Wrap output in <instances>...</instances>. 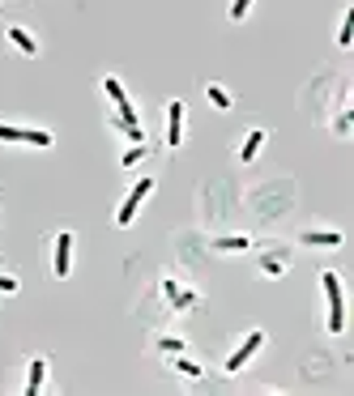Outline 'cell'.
Listing matches in <instances>:
<instances>
[{
	"instance_id": "obj_15",
	"label": "cell",
	"mask_w": 354,
	"mask_h": 396,
	"mask_svg": "<svg viewBox=\"0 0 354 396\" xmlns=\"http://www.w3.org/2000/svg\"><path fill=\"white\" fill-rule=\"evenodd\" d=\"M252 239L248 235H226V239H214V252H248Z\"/></svg>"
},
{
	"instance_id": "obj_17",
	"label": "cell",
	"mask_w": 354,
	"mask_h": 396,
	"mask_svg": "<svg viewBox=\"0 0 354 396\" xmlns=\"http://www.w3.org/2000/svg\"><path fill=\"white\" fill-rule=\"evenodd\" d=\"M350 39H354V9H346V13H342V26H337V47H350Z\"/></svg>"
},
{
	"instance_id": "obj_20",
	"label": "cell",
	"mask_w": 354,
	"mask_h": 396,
	"mask_svg": "<svg viewBox=\"0 0 354 396\" xmlns=\"http://www.w3.org/2000/svg\"><path fill=\"white\" fill-rule=\"evenodd\" d=\"M158 350H167V354H184V341H180V337H158Z\"/></svg>"
},
{
	"instance_id": "obj_3",
	"label": "cell",
	"mask_w": 354,
	"mask_h": 396,
	"mask_svg": "<svg viewBox=\"0 0 354 396\" xmlns=\"http://www.w3.org/2000/svg\"><path fill=\"white\" fill-rule=\"evenodd\" d=\"M149 192H154V179H149V175L129 188V196H124V205H120V213H115V226H133V217H137V209L145 205Z\"/></svg>"
},
{
	"instance_id": "obj_22",
	"label": "cell",
	"mask_w": 354,
	"mask_h": 396,
	"mask_svg": "<svg viewBox=\"0 0 354 396\" xmlns=\"http://www.w3.org/2000/svg\"><path fill=\"white\" fill-rule=\"evenodd\" d=\"M0 290H5V294H13V290H17V277H5V273H0Z\"/></svg>"
},
{
	"instance_id": "obj_14",
	"label": "cell",
	"mask_w": 354,
	"mask_h": 396,
	"mask_svg": "<svg viewBox=\"0 0 354 396\" xmlns=\"http://www.w3.org/2000/svg\"><path fill=\"white\" fill-rule=\"evenodd\" d=\"M162 290H167V299L175 303V311H188V307L196 303V294H192V290H180V286H175V281H167Z\"/></svg>"
},
{
	"instance_id": "obj_19",
	"label": "cell",
	"mask_w": 354,
	"mask_h": 396,
	"mask_svg": "<svg viewBox=\"0 0 354 396\" xmlns=\"http://www.w3.org/2000/svg\"><path fill=\"white\" fill-rule=\"evenodd\" d=\"M175 370H180V375H188V379H196V375H201V366H196V362H188V358H180V354H175Z\"/></svg>"
},
{
	"instance_id": "obj_21",
	"label": "cell",
	"mask_w": 354,
	"mask_h": 396,
	"mask_svg": "<svg viewBox=\"0 0 354 396\" xmlns=\"http://www.w3.org/2000/svg\"><path fill=\"white\" fill-rule=\"evenodd\" d=\"M248 9H252V0H231V17H235V21H243Z\"/></svg>"
},
{
	"instance_id": "obj_12",
	"label": "cell",
	"mask_w": 354,
	"mask_h": 396,
	"mask_svg": "<svg viewBox=\"0 0 354 396\" xmlns=\"http://www.w3.org/2000/svg\"><path fill=\"white\" fill-rule=\"evenodd\" d=\"M265 137H269L265 128H257V132H248V141L239 145V162H252V158H257V154L265 150Z\"/></svg>"
},
{
	"instance_id": "obj_11",
	"label": "cell",
	"mask_w": 354,
	"mask_h": 396,
	"mask_svg": "<svg viewBox=\"0 0 354 396\" xmlns=\"http://www.w3.org/2000/svg\"><path fill=\"white\" fill-rule=\"evenodd\" d=\"M286 264H290V252H265V256H261V273H265V277H282Z\"/></svg>"
},
{
	"instance_id": "obj_7",
	"label": "cell",
	"mask_w": 354,
	"mask_h": 396,
	"mask_svg": "<svg viewBox=\"0 0 354 396\" xmlns=\"http://www.w3.org/2000/svg\"><path fill=\"white\" fill-rule=\"evenodd\" d=\"M103 90H107V98L115 103V111H120V115H133V119H137V107L129 103V90H124L115 77H103Z\"/></svg>"
},
{
	"instance_id": "obj_4",
	"label": "cell",
	"mask_w": 354,
	"mask_h": 396,
	"mask_svg": "<svg viewBox=\"0 0 354 396\" xmlns=\"http://www.w3.org/2000/svg\"><path fill=\"white\" fill-rule=\"evenodd\" d=\"M261 345H265V333H261V328H257V333H248V337H243V345H239L231 358H226V375H239V370L261 354Z\"/></svg>"
},
{
	"instance_id": "obj_6",
	"label": "cell",
	"mask_w": 354,
	"mask_h": 396,
	"mask_svg": "<svg viewBox=\"0 0 354 396\" xmlns=\"http://www.w3.org/2000/svg\"><path fill=\"white\" fill-rule=\"evenodd\" d=\"M180 141H184V103H180V98H175V103L167 107V145L175 150V145H180Z\"/></svg>"
},
{
	"instance_id": "obj_10",
	"label": "cell",
	"mask_w": 354,
	"mask_h": 396,
	"mask_svg": "<svg viewBox=\"0 0 354 396\" xmlns=\"http://www.w3.org/2000/svg\"><path fill=\"white\" fill-rule=\"evenodd\" d=\"M107 123H111L115 132H124L129 141H141V137H145V132H141V119H133V115H120V111H111V119H107Z\"/></svg>"
},
{
	"instance_id": "obj_1",
	"label": "cell",
	"mask_w": 354,
	"mask_h": 396,
	"mask_svg": "<svg viewBox=\"0 0 354 396\" xmlns=\"http://www.w3.org/2000/svg\"><path fill=\"white\" fill-rule=\"evenodd\" d=\"M324 286V303H328V333H346V294H342V277L337 273H320Z\"/></svg>"
},
{
	"instance_id": "obj_13",
	"label": "cell",
	"mask_w": 354,
	"mask_h": 396,
	"mask_svg": "<svg viewBox=\"0 0 354 396\" xmlns=\"http://www.w3.org/2000/svg\"><path fill=\"white\" fill-rule=\"evenodd\" d=\"M43 379H47V362H43V358H35V362H30V370H26V396H39Z\"/></svg>"
},
{
	"instance_id": "obj_8",
	"label": "cell",
	"mask_w": 354,
	"mask_h": 396,
	"mask_svg": "<svg viewBox=\"0 0 354 396\" xmlns=\"http://www.w3.org/2000/svg\"><path fill=\"white\" fill-rule=\"evenodd\" d=\"M5 34H9V43L17 47V52H21V56H39V43H35V34H30L26 26H9Z\"/></svg>"
},
{
	"instance_id": "obj_18",
	"label": "cell",
	"mask_w": 354,
	"mask_h": 396,
	"mask_svg": "<svg viewBox=\"0 0 354 396\" xmlns=\"http://www.w3.org/2000/svg\"><path fill=\"white\" fill-rule=\"evenodd\" d=\"M145 154H149V150H145V141H137L133 150L124 154V166H137V162H145Z\"/></svg>"
},
{
	"instance_id": "obj_9",
	"label": "cell",
	"mask_w": 354,
	"mask_h": 396,
	"mask_svg": "<svg viewBox=\"0 0 354 396\" xmlns=\"http://www.w3.org/2000/svg\"><path fill=\"white\" fill-rule=\"evenodd\" d=\"M303 243L308 247H342L346 235L342 230H303Z\"/></svg>"
},
{
	"instance_id": "obj_2",
	"label": "cell",
	"mask_w": 354,
	"mask_h": 396,
	"mask_svg": "<svg viewBox=\"0 0 354 396\" xmlns=\"http://www.w3.org/2000/svg\"><path fill=\"white\" fill-rule=\"evenodd\" d=\"M52 132L47 128H21V123H0V145H35V150H52Z\"/></svg>"
},
{
	"instance_id": "obj_16",
	"label": "cell",
	"mask_w": 354,
	"mask_h": 396,
	"mask_svg": "<svg viewBox=\"0 0 354 396\" xmlns=\"http://www.w3.org/2000/svg\"><path fill=\"white\" fill-rule=\"evenodd\" d=\"M205 94H209V103H214L218 111H231V107H235V103H231V90L218 86V81H214V86H205Z\"/></svg>"
},
{
	"instance_id": "obj_5",
	"label": "cell",
	"mask_w": 354,
	"mask_h": 396,
	"mask_svg": "<svg viewBox=\"0 0 354 396\" xmlns=\"http://www.w3.org/2000/svg\"><path fill=\"white\" fill-rule=\"evenodd\" d=\"M52 273H56V277H68V273H73V230H60V235H56Z\"/></svg>"
}]
</instances>
